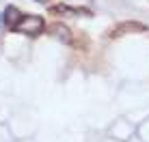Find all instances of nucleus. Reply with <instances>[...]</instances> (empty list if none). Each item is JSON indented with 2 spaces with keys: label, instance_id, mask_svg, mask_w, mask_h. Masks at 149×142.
Returning <instances> with one entry per match:
<instances>
[{
  "label": "nucleus",
  "instance_id": "obj_1",
  "mask_svg": "<svg viewBox=\"0 0 149 142\" xmlns=\"http://www.w3.org/2000/svg\"><path fill=\"white\" fill-rule=\"evenodd\" d=\"M43 28H45V22L39 17V15H24L22 19H19V24H17V32H22V34H30V37H37V34L43 32Z\"/></svg>",
  "mask_w": 149,
  "mask_h": 142
},
{
  "label": "nucleus",
  "instance_id": "obj_2",
  "mask_svg": "<svg viewBox=\"0 0 149 142\" xmlns=\"http://www.w3.org/2000/svg\"><path fill=\"white\" fill-rule=\"evenodd\" d=\"M22 17H24V15L19 13L15 7H7V9H4V13H2L4 24H7V26L11 28V30H15V28H17V24H19V19H22Z\"/></svg>",
  "mask_w": 149,
  "mask_h": 142
},
{
  "label": "nucleus",
  "instance_id": "obj_3",
  "mask_svg": "<svg viewBox=\"0 0 149 142\" xmlns=\"http://www.w3.org/2000/svg\"><path fill=\"white\" fill-rule=\"evenodd\" d=\"M50 32H52L56 39H61V41H65V43H71V34H69V28H67V26H63V24H52V26H50Z\"/></svg>",
  "mask_w": 149,
  "mask_h": 142
},
{
  "label": "nucleus",
  "instance_id": "obj_4",
  "mask_svg": "<svg viewBox=\"0 0 149 142\" xmlns=\"http://www.w3.org/2000/svg\"><path fill=\"white\" fill-rule=\"evenodd\" d=\"M130 30H138V32H143L145 30V26L143 24H136V22H125V24H119L115 30H112V37H119V34H123V32H130Z\"/></svg>",
  "mask_w": 149,
  "mask_h": 142
},
{
  "label": "nucleus",
  "instance_id": "obj_5",
  "mask_svg": "<svg viewBox=\"0 0 149 142\" xmlns=\"http://www.w3.org/2000/svg\"><path fill=\"white\" fill-rule=\"evenodd\" d=\"M50 11H52V13H69V15H91L89 9H74V7H67V4H58V7H52Z\"/></svg>",
  "mask_w": 149,
  "mask_h": 142
},
{
  "label": "nucleus",
  "instance_id": "obj_6",
  "mask_svg": "<svg viewBox=\"0 0 149 142\" xmlns=\"http://www.w3.org/2000/svg\"><path fill=\"white\" fill-rule=\"evenodd\" d=\"M35 2H39V4H43V2H45V0H35Z\"/></svg>",
  "mask_w": 149,
  "mask_h": 142
}]
</instances>
